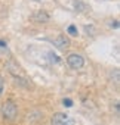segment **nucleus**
I'll return each mask as SVG.
<instances>
[{"instance_id": "nucleus-1", "label": "nucleus", "mask_w": 120, "mask_h": 125, "mask_svg": "<svg viewBox=\"0 0 120 125\" xmlns=\"http://www.w3.org/2000/svg\"><path fill=\"white\" fill-rule=\"evenodd\" d=\"M2 115L8 121H15L18 116V106L12 100H6L2 106Z\"/></svg>"}, {"instance_id": "nucleus-3", "label": "nucleus", "mask_w": 120, "mask_h": 125, "mask_svg": "<svg viewBox=\"0 0 120 125\" xmlns=\"http://www.w3.org/2000/svg\"><path fill=\"white\" fill-rule=\"evenodd\" d=\"M67 63H68V66L71 69H80L85 65V57L80 56V54H77V53H71L67 57Z\"/></svg>"}, {"instance_id": "nucleus-8", "label": "nucleus", "mask_w": 120, "mask_h": 125, "mask_svg": "<svg viewBox=\"0 0 120 125\" xmlns=\"http://www.w3.org/2000/svg\"><path fill=\"white\" fill-rule=\"evenodd\" d=\"M76 9H79V10H83V9H88V6H85L82 2H77V3H76Z\"/></svg>"}, {"instance_id": "nucleus-6", "label": "nucleus", "mask_w": 120, "mask_h": 125, "mask_svg": "<svg viewBox=\"0 0 120 125\" xmlns=\"http://www.w3.org/2000/svg\"><path fill=\"white\" fill-rule=\"evenodd\" d=\"M67 32H68L70 35H73V37H77V34H79V31H77V28H76L74 25H70V27L67 28Z\"/></svg>"}, {"instance_id": "nucleus-9", "label": "nucleus", "mask_w": 120, "mask_h": 125, "mask_svg": "<svg viewBox=\"0 0 120 125\" xmlns=\"http://www.w3.org/2000/svg\"><path fill=\"white\" fill-rule=\"evenodd\" d=\"M49 57H50V59H53L52 62H55V63H58V62H59V57H58L56 54H53V53H49Z\"/></svg>"}, {"instance_id": "nucleus-7", "label": "nucleus", "mask_w": 120, "mask_h": 125, "mask_svg": "<svg viewBox=\"0 0 120 125\" xmlns=\"http://www.w3.org/2000/svg\"><path fill=\"white\" fill-rule=\"evenodd\" d=\"M3 90H5V80L0 77V97H2V94H3Z\"/></svg>"}, {"instance_id": "nucleus-4", "label": "nucleus", "mask_w": 120, "mask_h": 125, "mask_svg": "<svg viewBox=\"0 0 120 125\" xmlns=\"http://www.w3.org/2000/svg\"><path fill=\"white\" fill-rule=\"evenodd\" d=\"M53 44H55L59 50H65V49L70 46V38L65 37V35H58V37L53 40Z\"/></svg>"}, {"instance_id": "nucleus-2", "label": "nucleus", "mask_w": 120, "mask_h": 125, "mask_svg": "<svg viewBox=\"0 0 120 125\" xmlns=\"http://www.w3.org/2000/svg\"><path fill=\"white\" fill-rule=\"evenodd\" d=\"M50 125H74V119L70 118L67 113L56 112L50 118Z\"/></svg>"}, {"instance_id": "nucleus-10", "label": "nucleus", "mask_w": 120, "mask_h": 125, "mask_svg": "<svg viewBox=\"0 0 120 125\" xmlns=\"http://www.w3.org/2000/svg\"><path fill=\"white\" fill-rule=\"evenodd\" d=\"M64 104H65V106H68V107H70V106H71V104H73V102H71V100H70V99H64Z\"/></svg>"}, {"instance_id": "nucleus-5", "label": "nucleus", "mask_w": 120, "mask_h": 125, "mask_svg": "<svg viewBox=\"0 0 120 125\" xmlns=\"http://www.w3.org/2000/svg\"><path fill=\"white\" fill-rule=\"evenodd\" d=\"M33 19H34L36 22H47V21H49V15H47V12H45V10H37V12H34Z\"/></svg>"}, {"instance_id": "nucleus-11", "label": "nucleus", "mask_w": 120, "mask_h": 125, "mask_svg": "<svg viewBox=\"0 0 120 125\" xmlns=\"http://www.w3.org/2000/svg\"><path fill=\"white\" fill-rule=\"evenodd\" d=\"M34 2H42V0H34Z\"/></svg>"}]
</instances>
